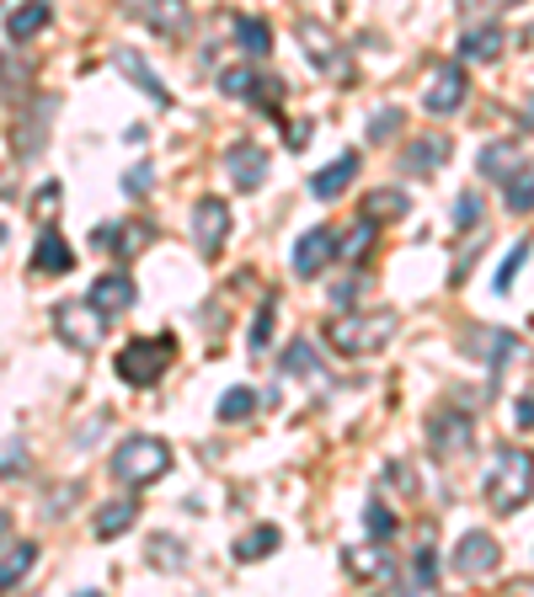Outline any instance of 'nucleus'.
<instances>
[{"label": "nucleus", "mask_w": 534, "mask_h": 597, "mask_svg": "<svg viewBox=\"0 0 534 597\" xmlns=\"http://www.w3.org/2000/svg\"><path fill=\"white\" fill-rule=\"evenodd\" d=\"M134 523H139V502H102L96 518H91V528H96V539H118Z\"/></svg>", "instance_id": "23"}, {"label": "nucleus", "mask_w": 534, "mask_h": 597, "mask_svg": "<svg viewBox=\"0 0 534 597\" xmlns=\"http://www.w3.org/2000/svg\"><path fill=\"white\" fill-rule=\"evenodd\" d=\"M331 240H337V236H331L327 225L305 230V236L294 240V256H288V267H294L299 278H316V273H321V267L331 262Z\"/></svg>", "instance_id": "14"}, {"label": "nucleus", "mask_w": 534, "mask_h": 597, "mask_svg": "<svg viewBox=\"0 0 534 597\" xmlns=\"http://www.w3.org/2000/svg\"><path fill=\"white\" fill-rule=\"evenodd\" d=\"M171 363H177V336H134L118 353V379L134 390H150V384H161Z\"/></svg>", "instance_id": "4"}, {"label": "nucleus", "mask_w": 534, "mask_h": 597, "mask_svg": "<svg viewBox=\"0 0 534 597\" xmlns=\"http://www.w3.org/2000/svg\"><path fill=\"white\" fill-rule=\"evenodd\" d=\"M33 560H38V544H27V539H22V544H11V550L0 555V593H11V587L33 571Z\"/></svg>", "instance_id": "26"}, {"label": "nucleus", "mask_w": 534, "mask_h": 597, "mask_svg": "<svg viewBox=\"0 0 534 597\" xmlns=\"http://www.w3.org/2000/svg\"><path fill=\"white\" fill-rule=\"evenodd\" d=\"M251 411H257V395H251V390H230V395L219 400V422H247Z\"/></svg>", "instance_id": "37"}, {"label": "nucleus", "mask_w": 534, "mask_h": 597, "mask_svg": "<svg viewBox=\"0 0 534 597\" xmlns=\"http://www.w3.org/2000/svg\"><path fill=\"white\" fill-rule=\"evenodd\" d=\"M481 502L492 507L497 518H513L530 507V454L519 448H497L487 475H481Z\"/></svg>", "instance_id": "1"}, {"label": "nucleus", "mask_w": 534, "mask_h": 597, "mask_svg": "<svg viewBox=\"0 0 534 597\" xmlns=\"http://www.w3.org/2000/svg\"><path fill=\"white\" fill-rule=\"evenodd\" d=\"M465 91H470V80H465V65H439L428 85H422V107L433 113V118H444L454 113L459 102H465Z\"/></svg>", "instance_id": "11"}, {"label": "nucleus", "mask_w": 534, "mask_h": 597, "mask_svg": "<svg viewBox=\"0 0 534 597\" xmlns=\"http://www.w3.org/2000/svg\"><path fill=\"white\" fill-rule=\"evenodd\" d=\"M268 150L257 145V139H241V145H230L225 150V171H230V182L241 187V193H257L262 182H268Z\"/></svg>", "instance_id": "12"}, {"label": "nucleus", "mask_w": 534, "mask_h": 597, "mask_svg": "<svg viewBox=\"0 0 534 597\" xmlns=\"http://www.w3.org/2000/svg\"><path fill=\"white\" fill-rule=\"evenodd\" d=\"M524 267H530V240H519V245L508 251V262L497 267V283H492V288H497V294H508V288H513V278H519Z\"/></svg>", "instance_id": "34"}, {"label": "nucleus", "mask_w": 534, "mask_h": 597, "mask_svg": "<svg viewBox=\"0 0 534 597\" xmlns=\"http://www.w3.org/2000/svg\"><path fill=\"white\" fill-rule=\"evenodd\" d=\"M150 182H156V171H150V165H134V171L124 176V193L145 198V193H150Z\"/></svg>", "instance_id": "41"}, {"label": "nucleus", "mask_w": 534, "mask_h": 597, "mask_svg": "<svg viewBox=\"0 0 534 597\" xmlns=\"http://www.w3.org/2000/svg\"><path fill=\"white\" fill-rule=\"evenodd\" d=\"M444 160H450V139L444 134H422V139H411L401 150V171L407 176H433Z\"/></svg>", "instance_id": "18"}, {"label": "nucleus", "mask_w": 534, "mask_h": 597, "mask_svg": "<svg viewBox=\"0 0 534 597\" xmlns=\"http://www.w3.org/2000/svg\"><path fill=\"white\" fill-rule=\"evenodd\" d=\"M48 22H54L48 0H27V5H16V11H11V22H5V38H11V43H27L33 33H43Z\"/></svg>", "instance_id": "21"}, {"label": "nucleus", "mask_w": 534, "mask_h": 597, "mask_svg": "<svg viewBox=\"0 0 534 597\" xmlns=\"http://www.w3.org/2000/svg\"><path fill=\"white\" fill-rule=\"evenodd\" d=\"M428 448L454 464V459H470V448H476V422L465 416V411H433L428 416Z\"/></svg>", "instance_id": "7"}, {"label": "nucleus", "mask_w": 534, "mask_h": 597, "mask_svg": "<svg viewBox=\"0 0 534 597\" xmlns=\"http://www.w3.org/2000/svg\"><path fill=\"white\" fill-rule=\"evenodd\" d=\"M171 470V443L166 438H150V433H134L113 448V480H124L128 491L139 485H156V480Z\"/></svg>", "instance_id": "3"}, {"label": "nucleus", "mask_w": 534, "mask_h": 597, "mask_svg": "<svg viewBox=\"0 0 534 597\" xmlns=\"http://www.w3.org/2000/svg\"><path fill=\"white\" fill-rule=\"evenodd\" d=\"M33 208H38V219H54L59 214V182H48L38 198H33Z\"/></svg>", "instance_id": "42"}, {"label": "nucleus", "mask_w": 534, "mask_h": 597, "mask_svg": "<svg viewBox=\"0 0 534 597\" xmlns=\"http://www.w3.org/2000/svg\"><path fill=\"white\" fill-rule=\"evenodd\" d=\"M502 187H508V214H530V203H534V171H530V160H524V165H519V171H513Z\"/></svg>", "instance_id": "31"}, {"label": "nucleus", "mask_w": 534, "mask_h": 597, "mask_svg": "<svg viewBox=\"0 0 534 597\" xmlns=\"http://www.w3.org/2000/svg\"><path fill=\"white\" fill-rule=\"evenodd\" d=\"M476 219H481V198H476V193H459V203H454V225L470 230Z\"/></svg>", "instance_id": "39"}, {"label": "nucleus", "mask_w": 534, "mask_h": 597, "mask_svg": "<svg viewBox=\"0 0 534 597\" xmlns=\"http://www.w3.org/2000/svg\"><path fill=\"white\" fill-rule=\"evenodd\" d=\"M502 48H508V27H497V22L465 27L459 33V65H492V59H502Z\"/></svg>", "instance_id": "13"}, {"label": "nucleus", "mask_w": 534, "mask_h": 597, "mask_svg": "<svg viewBox=\"0 0 534 597\" xmlns=\"http://www.w3.org/2000/svg\"><path fill=\"white\" fill-rule=\"evenodd\" d=\"M225 240H230V203L198 198L193 203V245L204 256H214V251H225Z\"/></svg>", "instance_id": "10"}, {"label": "nucleus", "mask_w": 534, "mask_h": 597, "mask_svg": "<svg viewBox=\"0 0 534 597\" xmlns=\"http://www.w3.org/2000/svg\"><path fill=\"white\" fill-rule=\"evenodd\" d=\"M530 416H534V400H530V390H524V395L513 400V427H519V433H530V427H534Z\"/></svg>", "instance_id": "44"}, {"label": "nucleus", "mask_w": 534, "mask_h": 597, "mask_svg": "<svg viewBox=\"0 0 534 597\" xmlns=\"http://www.w3.org/2000/svg\"><path fill=\"white\" fill-rule=\"evenodd\" d=\"M150 565H161V571H188V550L161 533V539H150Z\"/></svg>", "instance_id": "33"}, {"label": "nucleus", "mask_w": 534, "mask_h": 597, "mask_svg": "<svg viewBox=\"0 0 534 597\" xmlns=\"http://www.w3.org/2000/svg\"><path fill=\"white\" fill-rule=\"evenodd\" d=\"M342 565H348L359 582H385V576H390V555H385V550H348Z\"/></svg>", "instance_id": "28"}, {"label": "nucleus", "mask_w": 534, "mask_h": 597, "mask_svg": "<svg viewBox=\"0 0 534 597\" xmlns=\"http://www.w3.org/2000/svg\"><path fill=\"white\" fill-rule=\"evenodd\" d=\"M219 85H225V96L262 102V107H273V102H279V91H284L273 76H257V70H247V65H241V70H225V76H219Z\"/></svg>", "instance_id": "16"}, {"label": "nucleus", "mask_w": 534, "mask_h": 597, "mask_svg": "<svg viewBox=\"0 0 534 597\" xmlns=\"http://www.w3.org/2000/svg\"><path fill=\"white\" fill-rule=\"evenodd\" d=\"M0 475H22V443H5V454H0Z\"/></svg>", "instance_id": "46"}, {"label": "nucleus", "mask_w": 534, "mask_h": 597, "mask_svg": "<svg viewBox=\"0 0 534 597\" xmlns=\"http://www.w3.org/2000/svg\"><path fill=\"white\" fill-rule=\"evenodd\" d=\"M76 267V251L65 245L59 230H43L38 245H33V273H48V278H65Z\"/></svg>", "instance_id": "20"}, {"label": "nucleus", "mask_w": 534, "mask_h": 597, "mask_svg": "<svg viewBox=\"0 0 534 597\" xmlns=\"http://www.w3.org/2000/svg\"><path fill=\"white\" fill-rule=\"evenodd\" d=\"M102 315H124V310H134V299H139V288H134V278L128 273H102V278L91 283V294H86Z\"/></svg>", "instance_id": "15"}, {"label": "nucleus", "mask_w": 534, "mask_h": 597, "mask_svg": "<svg viewBox=\"0 0 534 597\" xmlns=\"http://www.w3.org/2000/svg\"><path fill=\"white\" fill-rule=\"evenodd\" d=\"M359 288H364L359 278L337 283V288H331V310H353V305H359Z\"/></svg>", "instance_id": "40"}, {"label": "nucleus", "mask_w": 534, "mask_h": 597, "mask_svg": "<svg viewBox=\"0 0 534 597\" xmlns=\"http://www.w3.org/2000/svg\"><path fill=\"white\" fill-rule=\"evenodd\" d=\"M54 331H59L65 347H76V353H96L102 336H107V315H102L91 299H65V305H54Z\"/></svg>", "instance_id": "6"}, {"label": "nucleus", "mask_w": 534, "mask_h": 597, "mask_svg": "<svg viewBox=\"0 0 534 597\" xmlns=\"http://www.w3.org/2000/svg\"><path fill=\"white\" fill-rule=\"evenodd\" d=\"M279 539H284V533H279L273 523H262V528H251V533H241V539H236V560H241V565H251V560H268L273 550H279Z\"/></svg>", "instance_id": "25"}, {"label": "nucleus", "mask_w": 534, "mask_h": 597, "mask_svg": "<svg viewBox=\"0 0 534 597\" xmlns=\"http://www.w3.org/2000/svg\"><path fill=\"white\" fill-rule=\"evenodd\" d=\"M353 182H359V150H342V156L331 160V165H321V171L310 176V193L331 203V198H342Z\"/></svg>", "instance_id": "17"}, {"label": "nucleus", "mask_w": 534, "mask_h": 597, "mask_svg": "<svg viewBox=\"0 0 534 597\" xmlns=\"http://www.w3.org/2000/svg\"><path fill=\"white\" fill-rule=\"evenodd\" d=\"M273 315H279V305H273V299H262V315L251 320V353H268V347H273Z\"/></svg>", "instance_id": "36"}, {"label": "nucleus", "mask_w": 534, "mask_h": 597, "mask_svg": "<svg viewBox=\"0 0 534 597\" xmlns=\"http://www.w3.org/2000/svg\"><path fill=\"white\" fill-rule=\"evenodd\" d=\"M396 336V310H348L327 331V342L342 353V358H370V353H385Z\"/></svg>", "instance_id": "2"}, {"label": "nucleus", "mask_w": 534, "mask_h": 597, "mask_svg": "<svg viewBox=\"0 0 534 597\" xmlns=\"http://www.w3.org/2000/svg\"><path fill=\"white\" fill-rule=\"evenodd\" d=\"M128 16L145 22L150 33H161V38H188V27H193L188 0H128Z\"/></svg>", "instance_id": "9"}, {"label": "nucleus", "mask_w": 534, "mask_h": 597, "mask_svg": "<svg viewBox=\"0 0 534 597\" xmlns=\"http://www.w3.org/2000/svg\"><path fill=\"white\" fill-rule=\"evenodd\" d=\"M113 65H118V70H124V76L134 80V85H139V91H145L156 107H171V91L156 80V70L145 65V54H139V48H118V54H113Z\"/></svg>", "instance_id": "19"}, {"label": "nucleus", "mask_w": 534, "mask_h": 597, "mask_svg": "<svg viewBox=\"0 0 534 597\" xmlns=\"http://www.w3.org/2000/svg\"><path fill=\"white\" fill-rule=\"evenodd\" d=\"M519 165H524V156L513 150V139H497V145H487V150H481V160H476V171H481L487 182H508Z\"/></svg>", "instance_id": "22"}, {"label": "nucleus", "mask_w": 534, "mask_h": 597, "mask_svg": "<svg viewBox=\"0 0 534 597\" xmlns=\"http://www.w3.org/2000/svg\"><path fill=\"white\" fill-rule=\"evenodd\" d=\"M284 374H321V358L310 342H288L284 347Z\"/></svg>", "instance_id": "35"}, {"label": "nucleus", "mask_w": 534, "mask_h": 597, "mask_svg": "<svg viewBox=\"0 0 534 597\" xmlns=\"http://www.w3.org/2000/svg\"><path fill=\"white\" fill-rule=\"evenodd\" d=\"M401 134V113L396 107H379L370 118V145H385V139H396Z\"/></svg>", "instance_id": "38"}, {"label": "nucleus", "mask_w": 534, "mask_h": 597, "mask_svg": "<svg viewBox=\"0 0 534 597\" xmlns=\"http://www.w3.org/2000/svg\"><path fill=\"white\" fill-rule=\"evenodd\" d=\"M5 533H11V513L0 507V539H5Z\"/></svg>", "instance_id": "47"}, {"label": "nucleus", "mask_w": 534, "mask_h": 597, "mask_svg": "<svg viewBox=\"0 0 534 597\" xmlns=\"http://www.w3.org/2000/svg\"><path fill=\"white\" fill-rule=\"evenodd\" d=\"M310 134H316V128H310V123H305V118H299V123H288V128H284L288 150H305V145H310Z\"/></svg>", "instance_id": "45"}, {"label": "nucleus", "mask_w": 534, "mask_h": 597, "mask_svg": "<svg viewBox=\"0 0 534 597\" xmlns=\"http://www.w3.org/2000/svg\"><path fill=\"white\" fill-rule=\"evenodd\" d=\"M396 528H401V523H396V513H390V507L374 496L370 507H364V533H370L374 544H385V539H396Z\"/></svg>", "instance_id": "32"}, {"label": "nucleus", "mask_w": 534, "mask_h": 597, "mask_svg": "<svg viewBox=\"0 0 534 597\" xmlns=\"http://www.w3.org/2000/svg\"><path fill=\"white\" fill-rule=\"evenodd\" d=\"M236 43H241L247 54H257V59H268V54H273V27H268L262 16H236Z\"/></svg>", "instance_id": "27"}, {"label": "nucleus", "mask_w": 534, "mask_h": 597, "mask_svg": "<svg viewBox=\"0 0 534 597\" xmlns=\"http://www.w3.org/2000/svg\"><path fill=\"white\" fill-rule=\"evenodd\" d=\"M407 193L401 187H379V193H370L364 198V219H374V225H396V219H407Z\"/></svg>", "instance_id": "24"}, {"label": "nucleus", "mask_w": 534, "mask_h": 597, "mask_svg": "<svg viewBox=\"0 0 534 597\" xmlns=\"http://www.w3.org/2000/svg\"><path fill=\"white\" fill-rule=\"evenodd\" d=\"M299 54L310 59V70H316L321 80H337V85H348V80H353V59H348L342 38L331 33L327 22H316V16H305V22H299Z\"/></svg>", "instance_id": "5"}, {"label": "nucleus", "mask_w": 534, "mask_h": 597, "mask_svg": "<svg viewBox=\"0 0 534 597\" xmlns=\"http://www.w3.org/2000/svg\"><path fill=\"white\" fill-rule=\"evenodd\" d=\"M407 587H411V593H433V587H439V555H433V539H428V544L411 555Z\"/></svg>", "instance_id": "29"}, {"label": "nucleus", "mask_w": 534, "mask_h": 597, "mask_svg": "<svg viewBox=\"0 0 534 597\" xmlns=\"http://www.w3.org/2000/svg\"><path fill=\"white\" fill-rule=\"evenodd\" d=\"M0 240H5V225H0Z\"/></svg>", "instance_id": "48"}, {"label": "nucleus", "mask_w": 534, "mask_h": 597, "mask_svg": "<svg viewBox=\"0 0 534 597\" xmlns=\"http://www.w3.org/2000/svg\"><path fill=\"white\" fill-rule=\"evenodd\" d=\"M454 571L465 576V582H481V576H492L497 565H502V550H497L492 533H481V528H470V533H459V544H454Z\"/></svg>", "instance_id": "8"}, {"label": "nucleus", "mask_w": 534, "mask_h": 597, "mask_svg": "<svg viewBox=\"0 0 534 597\" xmlns=\"http://www.w3.org/2000/svg\"><path fill=\"white\" fill-rule=\"evenodd\" d=\"M374 230H379L374 219H359V225H353V230H348V236H342V240H331V245H337L331 256H348V262H364V256H370V245H374Z\"/></svg>", "instance_id": "30"}, {"label": "nucleus", "mask_w": 534, "mask_h": 597, "mask_svg": "<svg viewBox=\"0 0 534 597\" xmlns=\"http://www.w3.org/2000/svg\"><path fill=\"white\" fill-rule=\"evenodd\" d=\"M502 5H519V0H459L465 16H492V11H502Z\"/></svg>", "instance_id": "43"}]
</instances>
